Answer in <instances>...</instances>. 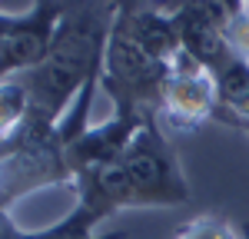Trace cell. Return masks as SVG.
<instances>
[{
  "mask_svg": "<svg viewBox=\"0 0 249 239\" xmlns=\"http://www.w3.org/2000/svg\"><path fill=\"white\" fill-rule=\"evenodd\" d=\"M116 0H60L53 43L40 67L20 73L30 106L47 120H63L87 83L103 77V57L113 34Z\"/></svg>",
  "mask_w": 249,
  "mask_h": 239,
  "instance_id": "cell-1",
  "label": "cell"
},
{
  "mask_svg": "<svg viewBox=\"0 0 249 239\" xmlns=\"http://www.w3.org/2000/svg\"><path fill=\"white\" fill-rule=\"evenodd\" d=\"M17 23H20V14H3V10H0V43L14 34V27H17Z\"/></svg>",
  "mask_w": 249,
  "mask_h": 239,
  "instance_id": "cell-11",
  "label": "cell"
},
{
  "mask_svg": "<svg viewBox=\"0 0 249 239\" xmlns=\"http://www.w3.org/2000/svg\"><path fill=\"white\" fill-rule=\"evenodd\" d=\"M60 20V0H34L30 10L20 14L14 34L0 43V83L20 77L43 63Z\"/></svg>",
  "mask_w": 249,
  "mask_h": 239,
  "instance_id": "cell-6",
  "label": "cell"
},
{
  "mask_svg": "<svg viewBox=\"0 0 249 239\" xmlns=\"http://www.w3.org/2000/svg\"><path fill=\"white\" fill-rule=\"evenodd\" d=\"M170 77V67L150 57L143 47H136L120 30L110 34L107 57H103V77L100 90H107L113 100V113L130 120L160 117V100Z\"/></svg>",
  "mask_w": 249,
  "mask_h": 239,
  "instance_id": "cell-4",
  "label": "cell"
},
{
  "mask_svg": "<svg viewBox=\"0 0 249 239\" xmlns=\"http://www.w3.org/2000/svg\"><path fill=\"white\" fill-rule=\"evenodd\" d=\"M239 239H249V226H246V229H243V233H239Z\"/></svg>",
  "mask_w": 249,
  "mask_h": 239,
  "instance_id": "cell-13",
  "label": "cell"
},
{
  "mask_svg": "<svg viewBox=\"0 0 249 239\" xmlns=\"http://www.w3.org/2000/svg\"><path fill=\"white\" fill-rule=\"evenodd\" d=\"M77 206L96 222H107L120 209L140 206H183L190 203V183L179 170L176 150L166 139L160 117H150L126 153L113 166L73 179Z\"/></svg>",
  "mask_w": 249,
  "mask_h": 239,
  "instance_id": "cell-2",
  "label": "cell"
},
{
  "mask_svg": "<svg viewBox=\"0 0 249 239\" xmlns=\"http://www.w3.org/2000/svg\"><path fill=\"white\" fill-rule=\"evenodd\" d=\"M216 110H219V93H216L213 73L203 63H196L193 57L179 53L176 63L170 67V77H166V86H163V100H160V123H163V130L193 133L206 120H216Z\"/></svg>",
  "mask_w": 249,
  "mask_h": 239,
  "instance_id": "cell-5",
  "label": "cell"
},
{
  "mask_svg": "<svg viewBox=\"0 0 249 239\" xmlns=\"http://www.w3.org/2000/svg\"><path fill=\"white\" fill-rule=\"evenodd\" d=\"M173 239H239L232 233V226L219 216H196L190 219Z\"/></svg>",
  "mask_w": 249,
  "mask_h": 239,
  "instance_id": "cell-10",
  "label": "cell"
},
{
  "mask_svg": "<svg viewBox=\"0 0 249 239\" xmlns=\"http://www.w3.org/2000/svg\"><path fill=\"white\" fill-rule=\"evenodd\" d=\"M232 130H239V133H246L249 137V120H236V123H230Z\"/></svg>",
  "mask_w": 249,
  "mask_h": 239,
  "instance_id": "cell-12",
  "label": "cell"
},
{
  "mask_svg": "<svg viewBox=\"0 0 249 239\" xmlns=\"http://www.w3.org/2000/svg\"><path fill=\"white\" fill-rule=\"evenodd\" d=\"M43 186H73V173L60 123L27 110L17 130L0 139V199L10 209Z\"/></svg>",
  "mask_w": 249,
  "mask_h": 239,
  "instance_id": "cell-3",
  "label": "cell"
},
{
  "mask_svg": "<svg viewBox=\"0 0 249 239\" xmlns=\"http://www.w3.org/2000/svg\"><path fill=\"white\" fill-rule=\"evenodd\" d=\"M216 93H219V110L216 120L219 123H236V120H249V63L232 53L216 73Z\"/></svg>",
  "mask_w": 249,
  "mask_h": 239,
  "instance_id": "cell-8",
  "label": "cell"
},
{
  "mask_svg": "<svg viewBox=\"0 0 249 239\" xmlns=\"http://www.w3.org/2000/svg\"><path fill=\"white\" fill-rule=\"evenodd\" d=\"M27 106H30V97L17 77L0 83V139H7L20 126V120L27 117Z\"/></svg>",
  "mask_w": 249,
  "mask_h": 239,
  "instance_id": "cell-9",
  "label": "cell"
},
{
  "mask_svg": "<svg viewBox=\"0 0 249 239\" xmlns=\"http://www.w3.org/2000/svg\"><path fill=\"white\" fill-rule=\"evenodd\" d=\"M0 239H126V233H100V222L80 206L47 229H20L10 213L0 209Z\"/></svg>",
  "mask_w": 249,
  "mask_h": 239,
  "instance_id": "cell-7",
  "label": "cell"
},
{
  "mask_svg": "<svg viewBox=\"0 0 249 239\" xmlns=\"http://www.w3.org/2000/svg\"><path fill=\"white\" fill-rule=\"evenodd\" d=\"M0 209H7V206H3V199H0Z\"/></svg>",
  "mask_w": 249,
  "mask_h": 239,
  "instance_id": "cell-14",
  "label": "cell"
}]
</instances>
